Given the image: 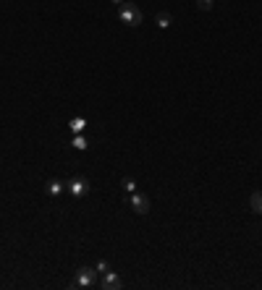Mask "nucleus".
Here are the masks:
<instances>
[{
    "label": "nucleus",
    "mask_w": 262,
    "mask_h": 290,
    "mask_svg": "<svg viewBox=\"0 0 262 290\" xmlns=\"http://www.w3.org/2000/svg\"><path fill=\"white\" fill-rule=\"evenodd\" d=\"M118 18L123 21L126 27H139L142 21H144V16H142V11H139V6H134V3H126L121 6V11H118Z\"/></svg>",
    "instance_id": "obj_1"
},
{
    "label": "nucleus",
    "mask_w": 262,
    "mask_h": 290,
    "mask_svg": "<svg viewBox=\"0 0 262 290\" xmlns=\"http://www.w3.org/2000/svg\"><path fill=\"white\" fill-rule=\"evenodd\" d=\"M95 282H97V270H92V267H79L74 287H92Z\"/></svg>",
    "instance_id": "obj_2"
},
{
    "label": "nucleus",
    "mask_w": 262,
    "mask_h": 290,
    "mask_svg": "<svg viewBox=\"0 0 262 290\" xmlns=\"http://www.w3.org/2000/svg\"><path fill=\"white\" fill-rule=\"evenodd\" d=\"M66 191H69L71 196H76V199H84L86 194H90V181L81 178V175H76V178H71V181L66 183Z\"/></svg>",
    "instance_id": "obj_3"
},
{
    "label": "nucleus",
    "mask_w": 262,
    "mask_h": 290,
    "mask_svg": "<svg viewBox=\"0 0 262 290\" xmlns=\"http://www.w3.org/2000/svg\"><path fill=\"white\" fill-rule=\"evenodd\" d=\"M128 207L134 209L137 214H147L149 212V199L144 196V194H128Z\"/></svg>",
    "instance_id": "obj_4"
},
{
    "label": "nucleus",
    "mask_w": 262,
    "mask_h": 290,
    "mask_svg": "<svg viewBox=\"0 0 262 290\" xmlns=\"http://www.w3.org/2000/svg\"><path fill=\"white\" fill-rule=\"evenodd\" d=\"M100 287H102V290H121L123 282H121V277H118L116 272L107 270V272L102 275V280H100Z\"/></svg>",
    "instance_id": "obj_5"
},
{
    "label": "nucleus",
    "mask_w": 262,
    "mask_h": 290,
    "mask_svg": "<svg viewBox=\"0 0 262 290\" xmlns=\"http://www.w3.org/2000/svg\"><path fill=\"white\" fill-rule=\"evenodd\" d=\"M45 191H48L50 196H60V194L66 191V183H63V181H58V178H50V181L45 183Z\"/></svg>",
    "instance_id": "obj_6"
},
{
    "label": "nucleus",
    "mask_w": 262,
    "mask_h": 290,
    "mask_svg": "<svg viewBox=\"0 0 262 290\" xmlns=\"http://www.w3.org/2000/svg\"><path fill=\"white\" fill-rule=\"evenodd\" d=\"M155 21H158V27H160V29H168V27L173 24V16L163 11V13H158V16H155Z\"/></svg>",
    "instance_id": "obj_7"
},
{
    "label": "nucleus",
    "mask_w": 262,
    "mask_h": 290,
    "mask_svg": "<svg viewBox=\"0 0 262 290\" xmlns=\"http://www.w3.org/2000/svg\"><path fill=\"white\" fill-rule=\"evenodd\" d=\"M249 204H252V209H254V212H259V214H262V191H254V194L249 196Z\"/></svg>",
    "instance_id": "obj_8"
},
{
    "label": "nucleus",
    "mask_w": 262,
    "mask_h": 290,
    "mask_svg": "<svg viewBox=\"0 0 262 290\" xmlns=\"http://www.w3.org/2000/svg\"><path fill=\"white\" fill-rule=\"evenodd\" d=\"M121 186H123L126 194H134V191H137V181H134V178H123V183H121Z\"/></svg>",
    "instance_id": "obj_9"
},
{
    "label": "nucleus",
    "mask_w": 262,
    "mask_h": 290,
    "mask_svg": "<svg viewBox=\"0 0 262 290\" xmlns=\"http://www.w3.org/2000/svg\"><path fill=\"white\" fill-rule=\"evenodd\" d=\"M84 126H86V123H84V118H74V120H71V131H74V133H81V131H84Z\"/></svg>",
    "instance_id": "obj_10"
},
{
    "label": "nucleus",
    "mask_w": 262,
    "mask_h": 290,
    "mask_svg": "<svg viewBox=\"0 0 262 290\" xmlns=\"http://www.w3.org/2000/svg\"><path fill=\"white\" fill-rule=\"evenodd\" d=\"M215 6V0H196V8H200V11H210Z\"/></svg>",
    "instance_id": "obj_11"
},
{
    "label": "nucleus",
    "mask_w": 262,
    "mask_h": 290,
    "mask_svg": "<svg viewBox=\"0 0 262 290\" xmlns=\"http://www.w3.org/2000/svg\"><path fill=\"white\" fill-rule=\"evenodd\" d=\"M95 270H97L100 275H105L107 270H111V267H107V261H97V267H95Z\"/></svg>",
    "instance_id": "obj_12"
},
{
    "label": "nucleus",
    "mask_w": 262,
    "mask_h": 290,
    "mask_svg": "<svg viewBox=\"0 0 262 290\" xmlns=\"http://www.w3.org/2000/svg\"><path fill=\"white\" fill-rule=\"evenodd\" d=\"M74 147H76V149H84V147H86V139H84V136H76V139H74Z\"/></svg>",
    "instance_id": "obj_13"
},
{
    "label": "nucleus",
    "mask_w": 262,
    "mask_h": 290,
    "mask_svg": "<svg viewBox=\"0 0 262 290\" xmlns=\"http://www.w3.org/2000/svg\"><path fill=\"white\" fill-rule=\"evenodd\" d=\"M111 3H116V6H123V3H126V0H111Z\"/></svg>",
    "instance_id": "obj_14"
}]
</instances>
